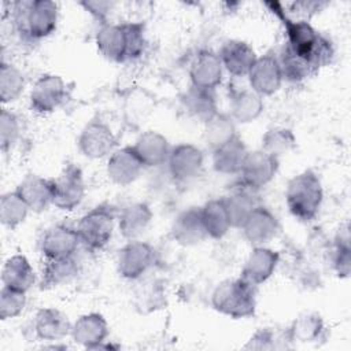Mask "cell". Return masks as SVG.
<instances>
[{"mask_svg": "<svg viewBox=\"0 0 351 351\" xmlns=\"http://www.w3.org/2000/svg\"><path fill=\"white\" fill-rule=\"evenodd\" d=\"M266 7L281 21L287 33V48L295 55L310 60L317 70L330 63L335 49L325 36L319 34L308 21L292 19L277 1L265 3Z\"/></svg>", "mask_w": 351, "mask_h": 351, "instance_id": "cell-1", "label": "cell"}, {"mask_svg": "<svg viewBox=\"0 0 351 351\" xmlns=\"http://www.w3.org/2000/svg\"><path fill=\"white\" fill-rule=\"evenodd\" d=\"M322 200V184L313 170H304L289 180L285 202L295 218L304 222L313 221L321 208Z\"/></svg>", "mask_w": 351, "mask_h": 351, "instance_id": "cell-2", "label": "cell"}, {"mask_svg": "<svg viewBox=\"0 0 351 351\" xmlns=\"http://www.w3.org/2000/svg\"><path fill=\"white\" fill-rule=\"evenodd\" d=\"M58 4L51 0L19 1L14 4L18 32L27 40H41L52 34L58 25Z\"/></svg>", "mask_w": 351, "mask_h": 351, "instance_id": "cell-3", "label": "cell"}, {"mask_svg": "<svg viewBox=\"0 0 351 351\" xmlns=\"http://www.w3.org/2000/svg\"><path fill=\"white\" fill-rule=\"evenodd\" d=\"M255 287L245 280L222 281L211 295V306L218 313L230 318H247L255 314Z\"/></svg>", "mask_w": 351, "mask_h": 351, "instance_id": "cell-4", "label": "cell"}, {"mask_svg": "<svg viewBox=\"0 0 351 351\" xmlns=\"http://www.w3.org/2000/svg\"><path fill=\"white\" fill-rule=\"evenodd\" d=\"M115 215L111 207L101 204L84 214L77 225L81 244L92 251L101 250L110 241L114 232Z\"/></svg>", "mask_w": 351, "mask_h": 351, "instance_id": "cell-5", "label": "cell"}, {"mask_svg": "<svg viewBox=\"0 0 351 351\" xmlns=\"http://www.w3.org/2000/svg\"><path fill=\"white\" fill-rule=\"evenodd\" d=\"M77 144L84 156L101 159L115 151L117 137L107 123L100 119H92L81 130Z\"/></svg>", "mask_w": 351, "mask_h": 351, "instance_id": "cell-6", "label": "cell"}, {"mask_svg": "<svg viewBox=\"0 0 351 351\" xmlns=\"http://www.w3.org/2000/svg\"><path fill=\"white\" fill-rule=\"evenodd\" d=\"M155 262L154 248L144 241L129 240L119 251L117 267L121 277L126 280H138Z\"/></svg>", "mask_w": 351, "mask_h": 351, "instance_id": "cell-7", "label": "cell"}, {"mask_svg": "<svg viewBox=\"0 0 351 351\" xmlns=\"http://www.w3.org/2000/svg\"><path fill=\"white\" fill-rule=\"evenodd\" d=\"M53 200L52 204L64 211H71L82 202L85 196V184L82 171L75 165H67L62 173L52 180Z\"/></svg>", "mask_w": 351, "mask_h": 351, "instance_id": "cell-8", "label": "cell"}, {"mask_svg": "<svg viewBox=\"0 0 351 351\" xmlns=\"http://www.w3.org/2000/svg\"><path fill=\"white\" fill-rule=\"evenodd\" d=\"M278 159L263 149L248 151L243 167L239 173L241 184L251 189L256 191L266 186L277 174Z\"/></svg>", "mask_w": 351, "mask_h": 351, "instance_id": "cell-9", "label": "cell"}, {"mask_svg": "<svg viewBox=\"0 0 351 351\" xmlns=\"http://www.w3.org/2000/svg\"><path fill=\"white\" fill-rule=\"evenodd\" d=\"M67 97L66 84L56 74H44L33 85L30 90V107L40 114L55 111Z\"/></svg>", "mask_w": 351, "mask_h": 351, "instance_id": "cell-10", "label": "cell"}, {"mask_svg": "<svg viewBox=\"0 0 351 351\" xmlns=\"http://www.w3.org/2000/svg\"><path fill=\"white\" fill-rule=\"evenodd\" d=\"M247 78L250 88L262 97L276 93L284 81L278 59L270 53L256 58Z\"/></svg>", "mask_w": 351, "mask_h": 351, "instance_id": "cell-11", "label": "cell"}, {"mask_svg": "<svg viewBox=\"0 0 351 351\" xmlns=\"http://www.w3.org/2000/svg\"><path fill=\"white\" fill-rule=\"evenodd\" d=\"M203 162L204 155L199 147L182 143L171 148L166 163L170 176L176 181L185 182L195 178L200 173Z\"/></svg>", "mask_w": 351, "mask_h": 351, "instance_id": "cell-12", "label": "cell"}, {"mask_svg": "<svg viewBox=\"0 0 351 351\" xmlns=\"http://www.w3.org/2000/svg\"><path fill=\"white\" fill-rule=\"evenodd\" d=\"M245 240L254 247L270 243L278 233L280 225L276 215L263 206H256L240 228Z\"/></svg>", "mask_w": 351, "mask_h": 351, "instance_id": "cell-13", "label": "cell"}, {"mask_svg": "<svg viewBox=\"0 0 351 351\" xmlns=\"http://www.w3.org/2000/svg\"><path fill=\"white\" fill-rule=\"evenodd\" d=\"M80 244L77 229L66 225H55L44 233L40 248L47 259H59L74 256Z\"/></svg>", "mask_w": 351, "mask_h": 351, "instance_id": "cell-14", "label": "cell"}, {"mask_svg": "<svg viewBox=\"0 0 351 351\" xmlns=\"http://www.w3.org/2000/svg\"><path fill=\"white\" fill-rule=\"evenodd\" d=\"M280 262V254L265 245L254 247L250 252L244 267L241 270V278L256 287L267 281Z\"/></svg>", "mask_w": 351, "mask_h": 351, "instance_id": "cell-15", "label": "cell"}, {"mask_svg": "<svg viewBox=\"0 0 351 351\" xmlns=\"http://www.w3.org/2000/svg\"><path fill=\"white\" fill-rule=\"evenodd\" d=\"M143 163L140 162L138 156L133 151L132 147H123L119 149H115L107 160V176L108 178L121 186L130 185L134 182L141 170H143Z\"/></svg>", "mask_w": 351, "mask_h": 351, "instance_id": "cell-16", "label": "cell"}, {"mask_svg": "<svg viewBox=\"0 0 351 351\" xmlns=\"http://www.w3.org/2000/svg\"><path fill=\"white\" fill-rule=\"evenodd\" d=\"M70 335L77 344L88 350H96L108 336V324L99 313L84 314L71 324Z\"/></svg>", "mask_w": 351, "mask_h": 351, "instance_id": "cell-17", "label": "cell"}, {"mask_svg": "<svg viewBox=\"0 0 351 351\" xmlns=\"http://www.w3.org/2000/svg\"><path fill=\"white\" fill-rule=\"evenodd\" d=\"M223 66L217 53L211 51H200L193 59L189 77L192 86L214 90L222 81Z\"/></svg>", "mask_w": 351, "mask_h": 351, "instance_id": "cell-18", "label": "cell"}, {"mask_svg": "<svg viewBox=\"0 0 351 351\" xmlns=\"http://www.w3.org/2000/svg\"><path fill=\"white\" fill-rule=\"evenodd\" d=\"M132 148L144 167H158L165 165L171 151L167 138L155 130L141 133Z\"/></svg>", "mask_w": 351, "mask_h": 351, "instance_id": "cell-19", "label": "cell"}, {"mask_svg": "<svg viewBox=\"0 0 351 351\" xmlns=\"http://www.w3.org/2000/svg\"><path fill=\"white\" fill-rule=\"evenodd\" d=\"M171 237L176 243L185 247L196 245L207 237L200 207L186 208L176 217L171 225Z\"/></svg>", "mask_w": 351, "mask_h": 351, "instance_id": "cell-20", "label": "cell"}, {"mask_svg": "<svg viewBox=\"0 0 351 351\" xmlns=\"http://www.w3.org/2000/svg\"><path fill=\"white\" fill-rule=\"evenodd\" d=\"M218 56L223 69L233 77H247L258 58L255 51L241 40L226 41Z\"/></svg>", "mask_w": 351, "mask_h": 351, "instance_id": "cell-21", "label": "cell"}, {"mask_svg": "<svg viewBox=\"0 0 351 351\" xmlns=\"http://www.w3.org/2000/svg\"><path fill=\"white\" fill-rule=\"evenodd\" d=\"M25 200L30 211L41 213L52 204L53 182L37 174H27L15 189Z\"/></svg>", "mask_w": 351, "mask_h": 351, "instance_id": "cell-22", "label": "cell"}, {"mask_svg": "<svg viewBox=\"0 0 351 351\" xmlns=\"http://www.w3.org/2000/svg\"><path fill=\"white\" fill-rule=\"evenodd\" d=\"M33 329L37 339L43 341H58L70 335L71 324L62 311L45 307L36 313Z\"/></svg>", "mask_w": 351, "mask_h": 351, "instance_id": "cell-23", "label": "cell"}, {"mask_svg": "<svg viewBox=\"0 0 351 351\" xmlns=\"http://www.w3.org/2000/svg\"><path fill=\"white\" fill-rule=\"evenodd\" d=\"M96 45L106 59L126 62V36L122 23H101L96 33Z\"/></svg>", "mask_w": 351, "mask_h": 351, "instance_id": "cell-24", "label": "cell"}, {"mask_svg": "<svg viewBox=\"0 0 351 351\" xmlns=\"http://www.w3.org/2000/svg\"><path fill=\"white\" fill-rule=\"evenodd\" d=\"M247 154L248 149L245 144L239 136H236L213 151V167L221 174H239Z\"/></svg>", "mask_w": 351, "mask_h": 351, "instance_id": "cell-25", "label": "cell"}, {"mask_svg": "<svg viewBox=\"0 0 351 351\" xmlns=\"http://www.w3.org/2000/svg\"><path fill=\"white\" fill-rule=\"evenodd\" d=\"M152 221V211L147 203H132L123 207L118 217V228L126 240L140 237Z\"/></svg>", "mask_w": 351, "mask_h": 351, "instance_id": "cell-26", "label": "cell"}, {"mask_svg": "<svg viewBox=\"0 0 351 351\" xmlns=\"http://www.w3.org/2000/svg\"><path fill=\"white\" fill-rule=\"evenodd\" d=\"M263 99L251 88L236 89L230 95V117L240 123H248L263 112Z\"/></svg>", "mask_w": 351, "mask_h": 351, "instance_id": "cell-27", "label": "cell"}, {"mask_svg": "<svg viewBox=\"0 0 351 351\" xmlns=\"http://www.w3.org/2000/svg\"><path fill=\"white\" fill-rule=\"evenodd\" d=\"M34 278L33 267L23 255H14L8 258L1 270L3 287L15 291L27 292L34 284Z\"/></svg>", "mask_w": 351, "mask_h": 351, "instance_id": "cell-28", "label": "cell"}, {"mask_svg": "<svg viewBox=\"0 0 351 351\" xmlns=\"http://www.w3.org/2000/svg\"><path fill=\"white\" fill-rule=\"evenodd\" d=\"M325 330L322 317L318 313L308 311L298 315L287 332L291 341L311 344L322 340L325 337Z\"/></svg>", "mask_w": 351, "mask_h": 351, "instance_id": "cell-29", "label": "cell"}, {"mask_svg": "<svg viewBox=\"0 0 351 351\" xmlns=\"http://www.w3.org/2000/svg\"><path fill=\"white\" fill-rule=\"evenodd\" d=\"M200 214L207 237L219 240L232 228L222 197L208 200L203 207H200Z\"/></svg>", "mask_w": 351, "mask_h": 351, "instance_id": "cell-30", "label": "cell"}, {"mask_svg": "<svg viewBox=\"0 0 351 351\" xmlns=\"http://www.w3.org/2000/svg\"><path fill=\"white\" fill-rule=\"evenodd\" d=\"M182 104L189 115L202 121L203 123L218 112L214 90L192 86L184 95Z\"/></svg>", "mask_w": 351, "mask_h": 351, "instance_id": "cell-31", "label": "cell"}, {"mask_svg": "<svg viewBox=\"0 0 351 351\" xmlns=\"http://www.w3.org/2000/svg\"><path fill=\"white\" fill-rule=\"evenodd\" d=\"M254 191L243 186L230 195L222 197L232 228H241L247 217L252 213V210L258 206L254 195Z\"/></svg>", "mask_w": 351, "mask_h": 351, "instance_id": "cell-32", "label": "cell"}, {"mask_svg": "<svg viewBox=\"0 0 351 351\" xmlns=\"http://www.w3.org/2000/svg\"><path fill=\"white\" fill-rule=\"evenodd\" d=\"M78 273V262L74 256L47 259L43 270V288H53L70 282Z\"/></svg>", "mask_w": 351, "mask_h": 351, "instance_id": "cell-33", "label": "cell"}, {"mask_svg": "<svg viewBox=\"0 0 351 351\" xmlns=\"http://www.w3.org/2000/svg\"><path fill=\"white\" fill-rule=\"evenodd\" d=\"M236 136L234 121L228 114L217 112L204 122V138L213 151Z\"/></svg>", "mask_w": 351, "mask_h": 351, "instance_id": "cell-34", "label": "cell"}, {"mask_svg": "<svg viewBox=\"0 0 351 351\" xmlns=\"http://www.w3.org/2000/svg\"><path fill=\"white\" fill-rule=\"evenodd\" d=\"M29 207L16 191L3 193L0 197V221L8 229H15L27 217Z\"/></svg>", "mask_w": 351, "mask_h": 351, "instance_id": "cell-35", "label": "cell"}, {"mask_svg": "<svg viewBox=\"0 0 351 351\" xmlns=\"http://www.w3.org/2000/svg\"><path fill=\"white\" fill-rule=\"evenodd\" d=\"M278 63H280L284 80H288L291 82L303 81L318 71L310 60L295 55L287 47L282 49L278 58Z\"/></svg>", "mask_w": 351, "mask_h": 351, "instance_id": "cell-36", "label": "cell"}, {"mask_svg": "<svg viewBox=\"0 0 351 351\" xmlns=\"http://www.w3.org/2000/svg\"><path fill=\"white\" fill-rule=\"evenodd\" d=\"M25 89V77L22 71L7 62L0 66V100L3 104L16 100Z\"/></svg>", "mask_w": 351, "mask_h": 351, "instance_id": "cell-37", "label": "cell"}, {"mask_svg": "<svg viewBox=\"0 0 351 351\" xmlns=\"http://www.w3.org/2000/svg\"><path fill=\"white\" fill-rule=\"evenodd\" d=\"M296 145V137L292 130L285 128H271L262 137V148L265 152L277 159L291 152Z\"/></svg>", "mask_w": 351, "mask_h": 351, "instance_id": "cell-38", "label": "cell"}, {"mask_svg": "<svg viewBox=\"0 0 351 351\" xmlns=\"http://www.w3.org/2000/svg\"><path fill=\"white\" fill-rule=\"evenodd\" d=\"M333 269L336 274L341 278L350 276L351 270V245H350V232L348 226H341L335 239L333 251Z\"/></svg>", "mask_w": 351, "mask_h": 351, "instance_id": "cell-39", "label": "cell"}, {"mask_svg": "<svg viewBox=\"0 0 351 351\" xmlns=\"http://www.w3.org/2000/svg\"><path fill=\"white\" fill-rule=\"evenodd\" d=\"M126 36V60L136 59L143 55L145 48V26L141 22L122 23Z\"/></svg>", "mask_w": 351, "mask_h": 351, "instance_id": "cell-40", "label": "cell"}, {"mask_svg": "<svg viewBox=\"0 0 351 351\" xmlns=\"http://www.w3.org/2000/svg\"><path fill=\"white\" fill-rule=\"evenodd\" d=\"M26 304V292L3 287L0 291V318L10 319L18 317Z\"/></svg>", "mask_w": 351, "mask_h": 351, "instance_id": "cell-41", "label": "cell"}, {"mask_svg": "<svg viewBox=\"0 0 351 351\" xmlns=\"http://www.w3.org/2000/svg\"><path fill=\"white\" fill-rule=\"evenodd\" d=\"M21 133L19 118L10 110L3 108L0 114V147L1 151H8L16 143Z\"/></svg>", "mask_w": 351, "mask_h": 351, "instance_id": "cell-42", "label": "cell"}, {"mask_svg": "<svg viewBox=\"0 0 351 351\" xmlns=\"http://www.w3.org/2000/svg\"><path fill=\"white\" fill-rule=\"evenodd\" d=\"M282 340H277L276 333L270 329V328H265V329H259L256 330L251 339L248 340V343L244 346V348L247 350H277V348H282V346L280 344Z\"/></svg>", "mask_w": 351, "mask_h": 351, "instance_id": "cell-43", "label": "cell"}, {"mask_svg": "<svg viewBox=\"0 0 351 351\" xmlns=\"http://www.w3.org/2000/svg\"><path fill=\"white\" fill-rule=\"evenodd\" d=\"M80 5L84 7V10L88 11L99 22L107 23V15L112 8V1L85 0V1H80Z\"/></svg>", "mask_w": 351, "mask_h": 351, "instance_id": "cell-44", "label": "cell"}, {"mask_svg": "<svg viewBox=\"0 0 351 351\" xmlns=\"http://www.w3.org/2000/svg\"><path fill=\"white\" fill-rule=\"evenodd\" d=\"M326 3H321V1H296L292 3V10H296L299 14L310 16L313 14H315L317 11H319L322 7H325Z\"/></svg>", "mask_w": 351, "mask_h": 351, "instance_id": "cell-45", "label": "cell"}]
</instances>
